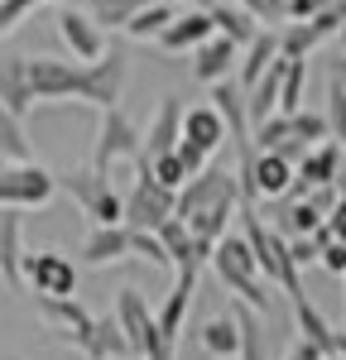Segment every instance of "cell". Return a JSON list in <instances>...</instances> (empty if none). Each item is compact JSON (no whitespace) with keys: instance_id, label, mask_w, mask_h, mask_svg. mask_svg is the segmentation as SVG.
Segmentation results:
<instances>
[{"instance_id":"6da1fadb","label":"cell","mask_w":346,"mask_h":360,"mask_svg":"<svg viewBox=\"0 0 346 360\" xmlns=\"http://www.w3.org/2000/svg\"><path fill=\"white\" fill-rule=\"evenodd\" d=\"M212 274L222 278V288L236 293L241 303L269 312V293H264V283H269V278L260 274L255 245L245 240V231H241V236H226V240H217V250H212Z\"/></svg>"},{"instance_id":"7a4b0ae2","label":"cell","mask_w":346,"mask_h":360,"mask_svg":"<svg viewBox=\"0 0 346 360\" xmlns=\"http://www.w3.org/2000/svg\"><path fill=\"white\" fill-rule=\"evenodd\" d=\"M241 226H245V240L255 245V259H260V274L269 278V283H279L288 293V303L293 298H303V278H298V259H293V250H288V236H279L274 226H264L260 221V212H255V202H245L241 207Z\"/></svg>"},{"instance_id":"3957f363","label":"cell","mask_w":346,"mask_h":360,"mask_svg":"<svg viewBox=\"0 0 346 360\" xmlns=\"http://www.w3.org/2000/svg\"><path fill=\"white\" fill-rule=\"evenodd\" d=\"M63 197H72L82 207V217H91V226H120L125 221V197L111 188V168L77 164L68 173H58Z\"/></svg>"},{"instance_id":"277c9868","label":"cell","mask_w":346,"mask_h":360,"mask_svg":"<svg viewBox=\"0 0 346 360\" xmlns=\"http://www.w3.org/2000/svg\"><path fill=\"white\" fill-rule=\"evenodd\" d=\"M149 154H135V183L125 193V226L130 231H159V226L178 217V193L164 188L154 173H149Z\"/></svg>"},{"instance_id":"5b68a950","label":"cell","mask_w":346,"mask_h":360,"mask_svg":"<svg viewBox=\"0 0 346 360\" xmlns=\"http://www.w3.org/2000/svg\"><path fill=\"white\" fill-rule=\"evenodd\" d=\"M63 193L58 188V173L44 164H5L0 168V207H20V212H39L49 207L53 197Z\"/></svg>"},{"instance_id":"8992f818","label":"cell","mask_w":346,"mask_h":360,"mask_svg":"<svg viewBox=\"0 0 346 360\" xmlns=\"http://www.w3.org/2000/svg\"><path fill=\"white\" fill-rule=\"evenodd\" d=\"M115 317H120V327L130 336V346H135V356L140 360H159L164 356V332H159V312H149L140 288H120L115 293Z\"/></svg>"},{"instance_id":"52a82bcc","label":"cell","mask_w":346,"mask_h":360,"mask_svg":"<svg viewBox=\"0 0 346 360\" xmlns=\"http://www.w3.org/2000/svg\"><path fill=\"white\" fill-rule=\"evenodd\" d=\"M25 283L34 288V298H72L77 293V264L63 250H29Z\"/></svg>"},{"instance_id":"ba28073f","label":"cell","mask_w":346,"mask_h":360,"mask_svg":"<svg viewBox=\"0 0 346 360\" xmlns=\"http://www.w3.org/2000/svg\"><path fill=\"white\" fill-rule=\"evenodd\" d=\"M144 149V130L130 120V115L111 106L101 111V125H96V149H91V164L96 168H111L115 159H135Z\"/></svg>"},{"instance_id":"9c48e42d","label":"cell","mask_w":346,"mask_h":360,"mask_svg":"<svg viewBox=\"0 0 346 360\" xmlns=\"http://www.w3.org/2000/svg\"><path fill=\"white\" fill-rule=\"evenodd\" d=\"M342 34V10L337 5H327L322 15L313 20H288L279 29V44H284V58H313L327 39H337Z\"/></svg>"},{"instance_id":"30bf717a","label":"cell","mask_w":346,"mask_h":360,"mask_svg":"<svg viewBox=\"0 0 346 360\" xmlns=\"http://www.w3.org/2000/svg\"><path fill=\"white\" fill-rule=\"evenodd\" d=\"M198 274L202 269H178L169 298L159 307V332H164V356L159 360H178V341H183V322H188V307H193V293H198Z\"/></svg>"},{"instance_id":"8fae6325","label":"cell","mask_w":346,"mask_h":360,"mask_svg":"<svg viewBox=\"0 0 346 360\" xmlns=\"http://www.w3.org/2000/svg\"><path fill=\"white\" fill-rule=\"evenodd\" d=\"M53 25H58V39L68 44V53L77 58V63H96V58H106V29L96 25L86 10H72V5H63Z\"/></svg>"},{"instance_id":"7c38bea8","label":"cell","mask_w":346,"mask_h":360,"mask_svg":"<svg viewBox=\"0 0 346 360\" xmlns=\"http://www.w3.org/2000/svg\"><path fill=\"white\" fill-rule=\"evenodd\" d=\"M39 312H44V322L58 332V341H63V346H77V351L86 346V336L96 327V317H91L77 298H39Z\"/></svg>"},{"instance_id":"4fadbf2b","label":"cell","mask_w":346,"mask_h":360,"mask_svg":"<svg viewBox=\"0 0 346 360\" xmlns=\"http://www.w3.org/2000/svg\"><path fill=\"white\" fill-rule=\"evenodd\" d=\"M212 34H217L212 10H193V5H183V10H178V20L159 34V49H164V53H198Z\"/></svg>"},{"instance_id":"5bb4252c","label":"cell","mask_w":346,"mask_h":360,"mask_svg":"<svg viewBox=\"0 0 346 360\" xmlns=\"http://www.w3.org/2000/svg\"><path fill=\"white\" fill-rule=\"evenodd\" d=\"M241 53H245V49H241L236 39L212 34L198 53H193V77H198V82H207V86H212V82H226V77H236V72H241Z\"/></svg>"},{"instance_id":"9a60e30c","label":"cell","mask_w":346,"mask_h":360,"mask_svg":"<svg viewBox=\"0 0 346 360\" xmlns=\"http://www.w3.org/2000/svg\"><path fill=\"white\" fill-rule=\"evenodd\" d=\"M25 217L20 207H0V278L10 288L25 283Z\"/></svg>"},{"instance_id":"2e32d148","label":"cell","mask_w":346,"mask_h":360,"mask_svg":"<svg viewBox=\"0 0 346 360\" xmlns=\"http://www.w3.org/2000/svg\"><path fill=\"white\" fill-rule=\"evenodd\" d=\"M183 120H188L183 101H178V96H164L159 111H154V120H149V130H144V149L140 154H149V159L173 154V149L183 144Z\"/></svg>"},{"instance_id":"e0dca14e","label":"cell","mask_w":346,"mask_h":360,"mask_svg":"<svg viewBox=\"0 0 346 360\" xmlns=\"http://www.w3.org/2000/svg\"><path fill=\"white\" fill-rule=\"evenodd\" d=\"M130 226H91V236L82 240V264L86 269H106V264H120L130 259Z\"/></svg>"},{"instance_id":"ac0fdd59","label":"cell","mask_w":346,"mask_h":360,"mask_svg":"<svg viewBox=\"0 0 346 360\" xmlns=\"http://www.w3.org/2000/svg\"><path fill=\"white\" fill-rule=\"evenodd\" d=\"M231 183H241V178H236V173H226V168H217V164H207L202 173H193V178H188V183L178 188V217L188 221V217H193L198 207H207L212 197L226 193Z\"/></svg>"},{"instance_id":"d6986e66","label":"cell","mask_w":346,"mask_h":360,"mask_svg":"<svg viewBox=\"0 0 346 360\" xmlns=\"http://www.w3.org/2000/svg\"><path fill=\"white\" fill-rule=\"evenodd\" d=\"M226 139H231V125L217 106H193V111H188V120H183V144H193V149H202V154L212 159Z\"/></svg>"},{"instance_id":"ffe728a7","label":"cell","mask_w":346,"mask_h":360,"mask_svg":"<svg viewBox=\"0 0 346 360\" xmlns=\"http://www.w3.org/2000/svg\"><path fill=\"white\" fill-rule=\"evenodd\" d=\"M0 101L15 115H29L39 106L34 77H29V58H0Z\"/></svg>"},{"instance_id":"44dd1931","label":"cell","mask_w":346,"mask_h":360,"mask_svg":"<svg viewBox=\"0 0 346 360\" xmlns=\"http://www.w3.org/2000/svg\"><path fill=\"white\" fill-rule=\"evenodd\" d=\"M82 356L86 360H130L135 356V346H130V336H125V327H120L115 312L96 317V327H91V336H86V346H82Z\"/></svg>"},{"instance_id":"7402d4cb","label":"cell","mask_w":346,"mask_h":360,"mask_svg":"<svg viewBox=\"0 0 346 360\" xmlns=\"http://www.w3.org/2000/svg\"><path fill=\"white\" fill-rule=\"evenodd\" d=\"M284 53V44H279V29H260L255 34V44H245V53H241V72H236V82L245 86V91H250V86L260 82V77H264V72H269V68H274V58Z\"/></svg>"},{"instance_id":"603a6c76","label":"cell","mask_w":346,"mask_h":360,"mask_svg":"<svg viewBox=\"0 0 346 360\" xmlns=\"http://www.w3.org/2000/svg\"><path fill=\"white\" fill-rule=\"evenodd\" d=\"M198 341H202V351H207L212 360H236V356H241V322H236V312L226 307L222 317L202 322Z\"/></svg>"},{"instance_id":"cb8c5ba5","label":"cell","mask_w":346,"mask_h":360,"mask_svg":"<svg viewBox=\"0 0 346 360\" xmlns=\"http://www.w3.org/2000/svg\"><path fill=\"white\" fill-rule=\"evenodd\" d=\"M207 10H212V20H217V34L236 39L241 49H245V44H255V34L264 29V25L255 20V15H250V10L241 5V0H212Z\"/></svg>"},{"instance_id":"d4e9b609","label":"cell","mask_w":346,"mask_h":360,"mask_svg":"<svg viewBox=\"0 0 346 360\" xmlns=\"http://www.w3.org/2000/svg\"><path fill=\"white\" fill-rule=\"evenodd\" d=\"M279 202H284V207H279V217H274V231L288 236V240H293V236H317V231L327 226V217L317 212L308 197H279Z\"/></svg>"},{"instance_id":"484cf974","label":"cell","mask_w":346,"mask_h":360,"mask_svg":"<svg viewBox=\"0 0 346 360\" xmlns=\"http://www.w3.org/2000/svg\"><path fill=\"white\" fill-rule=\"evenodd\" d=\"M231 312H236V322H241V356L236 360H269V341H264V312L250 303H231Z\"/></svg>"},{"instance_id":"4316f807","label":"cell","mask_w":346,"mask_h":360,"mask_svg":"<svg viewBox=\"0 0 346 360\" xmlns=\"http://www.w3.org/2000/svg\"><path fill=\"white\" fill-rule=\"evenodd\" d=\"M178 10H183L178 0H154V5H144L140 15L125 25V34H130L135 44H159V34H164V29L178 20Z\"/></svg>"},{"instance_id":"83f0119b","label":"cell","mask_w":346,"mask_h":360,"mask_svg":"<svg viewBox=\"0 0 346 360\" xmlns=\"http://www.w3.org/2000/svg\"><path fill=\"white\" fill-rule=\"evenodd\" d=\"M34 159V139L25 135V115H15L0 101V164H29Z\"/></svg>"},{"instance_id":"f1b7e54d","label":"cell","mask_w":346,"mask_h":360,"mask_svg":"<svg viewBox=\"0 0 346 360\" xmlns=\"http://www.w3.org/2000/svg\"><path fill=\"white\" fill-rule=\"evenodd\" d=\"M293 327H298V336H308V341H317L327 356H332V336H337V327L322 317L313 307V298L303 293V298H293Z\"/></svg>"},{"instance_id":"f546056e","label":"cell","mask_w":346,"mask_h":360,"mask_svg":"<svg viewBox=\"0 0 346 360\" xmlns=\"http://www.w3.org/2000/svg\"><path fill=\"white\" fill-rule=\"evenodd\" d=\"M82 5L101 29H120V34H125V25L140 15L144 5H154V0H82Z\"/></svg>"},{"instance_id":"4dcf8cb0","label":"cell","mask_w":346,"mask_h":360,"mask_svg":"<svg viewBox=\"0 0 346 360\" xmlns=\"http://www.w3.org/2000/svg\"><path fill=\"white\" fill-rule=\"evenodd\" d=\"M130 259H140L149 269H169L173 264V255H169V245H164L159 231H135V236H130Z\"/></svg>"},{"instance_id":"1f68e13d","label":"cell","mask_w":346,"mask_h":360,"mask_svg":"<svg viewBox=\"0 0 346 360\" xmlns=\"http://www.w3.org/2000/svg\"><path fill=\"white\" fill-rule=\"evenodd\" d=\"M303 86H308V58H288L284 101H279V111H284V115H298V111H303Z\"/></svg>"},{"instance_id":"d6a6232c","label":"cell","mask_w":346,"mask_h":360,"mask_svg":"<svg viewBox=\"0 0 346 360\" xmlns=\"http://www.w3.org/2000/svg\"><path fill=\"white\" fill-rule=\"evenodd\" d=\"M293 139L298 144H322V139H332V120H327V111H298L293 115Z\"/></svg>"},{"instance_id":"836d02e7","label":"cell","mask_w":346,"mask_h":360,"mask_svg":"<svg viewBox=\"0 0 346 360\" xmlns=\"http://www.w3.org/2000/svg\"><path fill=\"white\" fill-rule=\"evenodd\" d=\"M288 139H293V115H284V111H274L269 120L255 125V144L260 149H284Z\"/></svg>"},{"instance_id":"e575fe53","label":"cell","mask_w":346,"mask_h":360,"mask_svg":"<svg viewBox=\"0 0 346 360\" xmlns=\"http://www.w3.org/2000/svg\"><path fill=\"white\" fill-rule=\"evenodd\" d=\"M149 173H154V178H159L164 188H173V193H178V188H183V183L193 178V168L183 164V154H178V149H173V154H159V159L149 164Z\"/></svg>"},{"instance_id":"d590c367","label":"cell","mask_w":346,"mask_h":360,"mask_svg":"<svg viewBox=\"0 0 346 360\" xmlns=\"http://www.w3.org/2000/svg\"><path fill=\"white\" fill-rule=\"evenodd\" d=\"M250 15H255L260 25H269V29H284L293 15H288V0H241Z\"/></svg>"},{"instance_id":"8d00e7d4","label":"cell","mask_w":346,"mask_h":360,"mask_svg":"<svg viewBox=\"0 0 346 360\" xmlns=\"http://www.w3.org/2000/svg\"><path fill=\"white\" fill-rule=\"evenodd\" d=\"M44 0H0V34H10V29L25 20L29 10H39Z\"/></svg>"},{"instance_id":"74e56055","label":"cell","mask_w":346,"mask_h":360,"mask_svg":"<svg viewBox=\"0 0 346 360\" xmlns=\"http://www.w3.org/2000/svg\"><path fill=\"white\" fill-rule=\"evenodd\" d=\"M327 274L346 278V240H332V245H322V259H317Z\"/></svg>"},{"instance_id":"f35d334b","label":"cell","mask_w":346,"mask_h":360,"mask_svg":"<svg viewBox=\"0 0 346 360\" xmlns=\"http://www.w3.org/2000/svg\"><path fill=\"white\" fill-rule=\"evenodd\" d=\"M308 202H313L322 217H332V207L342 202V193H337V183H322V188H313V193H308Z\"/></svg>"},{"instance_id":"ab89813d","label":"cell","mask_w":346,"mask_h":360,"mask_svg":"<svg viewBox=\"0 0 346 360\" xmlns=\"http://www.w3.org/2000/svg\"><path fill=\"white\" fill-rule=\"evenodd\" d=\"M284 360H327V351L317 346V341H308V336H298L293 346H288V356Z\"/></svg>"},{"instance_id":"60d3db41","label":"cell","mask_w":346,"mask_h":360,"mask_svg":"<svg viewBox=\"0 0 346 360\" xmlns=\"http://www.w3.org/2000/svg\"><path fill=\"white\" fill-rule=\"evenodd\" d=\"M327 231H332L337 240H346V197L337 202V207H332V217H327Z\"/></svg>"},{"instance_id":"b9f144b4","label":"cell","mask_w":346,"mask_h":360,"mask_svg":"<svg viewBox=\"0 0 346 360\" xmlns=\"http://www.w3.org/2000/svg\"><path fill=\"white\" fill-rule=\"evenodd\" d=\"M327 82L346 86V53H337V58H332V63H327Z\"/></svg>"},{"instance_id":"7bdbcfd3","label":"cell","mask_w":346,"mask_h":360,"mask_svg":"<svg viewBox=\"0 0 346 360\" xmlns=\"http://www.w3.org/2000/svg\"><path fill=\"white\" fill-rule=\"evenodd\" d=\"M332 356H346V327L337 336H332Z\"/></svg>"},{"instance_id":"ee69618b","label":"cell","mask_w":346,"mask_h":360,"mask_svg":"<svg viewBox=\"0 0 346 360\" xmlns=\"http://www.w3.org/2000/svg\"><path fill=\"white\" fill-rule=\"evenodd\" d=\"M337 193L346 197V164H342V173H337Z\"/></svg>"},{"instance_id":"f6af8a7d","label":"cell","mask_w":346,"mask_h":360,"mask_svg":"<svg viewBox=\"0 0 346 360\" xmlns=\"http://www.w3.org/2000/svg\"><path fill=\"white\" fill-rule=\"evenodd\" d=\"M337 10H342V39H346V0H337Z\"/></svg>"},{"instance_id":"bcb514c9","label":"cell","mask_w":346,"mask_h":360,"mask_svg":"<svg viewBox=\"0 0 346 360\" xmlns=\"http://www.w3.org/2000/svg\"><path fill=\"white\" fill-rule=\"evenodd\" d=\"M327 360H346V356H327Z\"/></svg>"},{"instance_id":"7dc6e473","label":"cell","mask_w":346,"mask_h":360,"mask_svg":"<svg viewBox=\"0 0 346 360\" xmlns=\"http://www.w3.org/2000/svg\"><path fill=\"white\" fill-rule=\"evenodd\" d=\"M178 5H193V0H178Z\"/></svg>"},{"instance_id":"c3c4849f","label":"cell","mask_w":346,"mask_h":360,"mask_svg":"<svg viewBox=\"0 0 346 360\" xmlns=\"http://www.w3.org/2000/svg\"><path fill=\"white\" fill-rule=\"evenodd\" d=\"M342 283H346V278H342Z\"/></svg>"}]
</instances>
